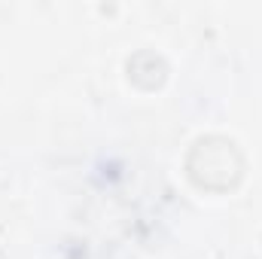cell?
<instances>
[{
	"label": "cell",
	"instance_id": "obj_1",
	"mask_svg": "<svg viewBox=\"0 0 262 259\" xmlns=\"http://www.w3.org/2000/svg\"><path fill=\"white\" fill-rule=\"evenodd\" d=\"M186 171L195 180V186L220 192V189H229V186H235L241 180L244 156H241L235 140L210 134V137L195 140V146H192V153L186 159Z\"/></svg>",
	"mask_w": 262,
	"mask_h": 259
}]
</instances>
